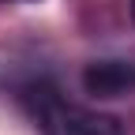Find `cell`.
Returning <instances> with one entry per match:
<instances>
[{
    "mask_svg": "<svg viewBox=\"0 0 135 135\" xmlns=\"http://www.w3.org/2000/svg\"><path fill=\"white\" fill-rule=\"evenodd\" d=\"M83 90L98 101L135 94V60H90L83 68Z\"/></svg>",
    "mask_w": 135,
    "mask_h": 135,
    "instance_id": "cell-2",
    "label": "cell"
},
{
    "mask_svg": "<svg viewBox=\"0 0 135 135\" xmlns=\"http://www.w3.org/2000/svg\"><path fill=\"white\" fill-rule=\"evenodd\" d=\"M131 19H135V0H131Z\"/></svg>",
    "mask_w": 135,
    "mask_h": 135,
    "instance_id": "cell-3",
    "label": "cell"
},
{
    "mask_svg": "<svg viewBox=\"0 0 135 135\" xmlns=\"http://www.w3.org/2000/svg\"><path fill=\"white\" fill-rule=\"evenodd\" d=\"M11 90L41 135H75V109L79 105H71L49 75H26L19 83H11Z\"/></svg>",
    "mask_w": 135,
    "mask_h": 135,
    "instance_id": "cell-1",
    "label": "cell"
}]
</instances>
